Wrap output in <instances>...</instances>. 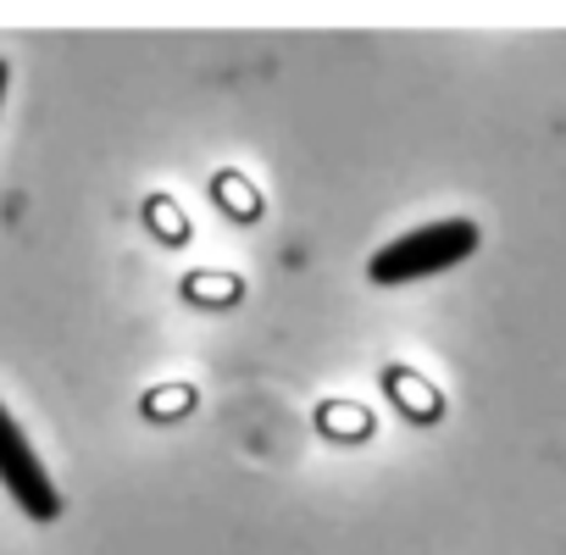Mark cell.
I'll return each mask as SVG.
<instances>
[{
    "instance_id": "cell-1",
    "label": "cell",
    "mask_w": 566,
    "mask_h": 555,
    "mask_svg": "<svg viewBox=\"0 0 566 555\" xmlns=\"http://www.w3.org/2000/svg\"><path fill=\"white\" fill-rule=\"evenodd\" d=\"M478 239H483V233H478V222H467V217L422 222V228L400 233L395 244H384L367 272H373V284H411V278H433V272L467 261V255L478 250Z\"/></svg>"
},
{
    "instance_id": "cell-3",
    "label": "cell",
    "mask_w": 566,
    "mask_h": 555,
    "mask_svg": "<svg viewBox=\"0 0 566 555\" xmlns=\"http://www.w3.org/2000/svg\"><path fill=\"white\" fill-rule=\"evenodd\" d=\"M0 101H7V62H0Z\"/></svg>"
},
{
    "instance_id": "cell-2",
    "label": "cell",
    "mask_w": 566,
    "mask_h": 555,
    "mask_svg": "<svg viewBox=\"0 0 566 555\" xmlns=\"http://www.w3.org/2000/svg\"><path fill=\"white\" fill-rule=\"evenodd\" d=\"M0 483H7V494H12L34 522L62 516V494H56L51 472L40 467V455H34L29 433L18 428V417H12L7 406H0Z\"/></svg>"
}]
</instances>
